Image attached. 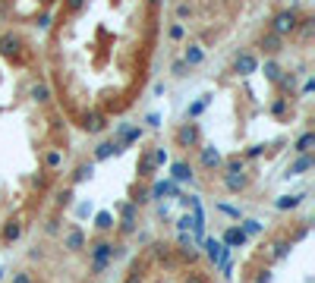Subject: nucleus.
<instances>
[{
    "instance_id": "f257e3e1",
    "label": "nucleus",
    "mask_w": 315,
    "mask_h": 283,
    "mask_svg": "<svg viewBox=\"0 0 315 283\" xmlns=\"http://www.w3.org/2000/svg\"><path fill=\"white\" fill-rule=\"evenodd\" d=\"M120 255V245H114V242H95L91 245V274H101V271H107V264L114 261Z\"/></svg>"
},
{
    "instance_id": "f03ea898",
    "label": "nucleus",
    "mask_w": 315,
    "mask_h": 283,
    "mask_svg": "<svg viewBox=\"0 0 315 283\" xmlns=\"http://www.w3.org/2000/svg\"><path fill=\"white\" fill-rule=\"evenodd\" d=\"M300 29V13L296 10H284V13H277L274 19H271V32L274 35H290V32H296Z\"/></svg>"
},
{
    "instance_id": "7ed1b4c3",
    "label": "nucleus",
    "mask_w": 315,
    "mask_h": 283,
    "mask_svg": "<svg viewBox=\"0 0 315 283\" xmlns=\"http://www.w3.org/2000/svg\"><path fill=\"white\" fill-rule=\"evenodd\" d=\"M0 54L10 57V60H22V38L13 35V32L0 35Z\"/></svg>"
},
{
    "instance_id": "20e7f679",
    "label": "nucleus",
    "mask_w": 315,
    "mask_h": 283,
    "mask_svg": "<svg viewBox=\"0 0 315 283\" xmlns=\"http://www.w3.org/2000/svg\"><path fill=\"white\" fill-rule=\"evenodd\" d=\"M255 69H258V60H255V54L243 50V54H236V57H233V72H236V75H252Z\"/></svg>"
},
{
    "instance_id": "39448f33",
    "label": "nucleus",
    "mask_w": 315,
    "mask_h": 283,
    "mask_svg": "<svg viewBox=\"0 0 315 283\" xmlns=\"http://www.w3.org/2000/svg\"><path fill=\"white\" fill-rule=\"evenodd\" d=\"M196 142H199V126L196 123H186V126L177 129V145L180 148H192Z\"/></svg>"
},
{
    "instance_id": "423d86ee",
    "label": "nucleus",
    "mask_w": 315,
    "mask_h": 283,
    "mask_svg": "<svg viewBox=\"0 0 315 283\" xmlns=\"http://www.w3.org/2000/svg\"><path fill=\"white\" fill-rule=\"evenodd\" d=\"M63 249H69V252H82L85 249V233L79 230V226H72V230L63 236Z\"/></svg>"
},
{
    "instance_id": "0eeeda50",
    "label": "nucleus",
    "mask_w": 315,
    "mask_h": 283,
    "mask_svg": "<svg viewBox=\"0 0 315 283\" xmlns=\"http://www.w3.org/2000/svg\"><path fill=\"white\" fill-rule=\"evenodd\" d=\"M199 161H202L205 170H214V167H221V151L214 145H205V148H202V155H199Z\"/></svg>"
},
{
    "instance_id": "6e6552de",
    "label": "nucleus",
    "mask_w": 315,
    "mask_h": 283,
    "mask_svg": "<svg viewBox=\"0 0 315 283\" xmlns=\"http://www.w3.org/2000/svg\"><path fill=\"white\" fill-rule=\"evenodd\" d=\"M258 47H262L265 54H277V50H281V35L265 32V35H262V41H258Z\"/></svg>"
},
{
    "instance_id": "1a4fd4ad",
    "label": "nucleus",
    "mask_w": 315,
    "mask_h": 283,
    "mask_svg": "<svg viewBox=\"0 0 315 283\" xmlns=\"http://www.w3.org/2000/svg\"><path fill=\"white\" fill-rule=\"evenodd\" d=\"M205 249H208V258H211L214 264H224V258H227V249H224V245H221L217 239H208V242H205Z\"/></svg>"
},
{
    "instance_id": "9d476101",
    "label": "nucleus",
    "mask_w": 315,
    "mask_h": 283,
    "mask_svg": "<svg viewBox=\"0 0 315 283\" xmlns=\"http://www.w3.org/2000/svg\"><path fill=\"white\" fill-rule=\"evenodd\" d=\"M123 151V145H117V142H101L98 148H95V161H104V158H110V155H120Z\"/></svg>"
},
{
    "instance_id": "9b49d317",
    "label": "nucleus",
    "mask_w": 315,
    "mask_h": 283,
    "mask_svg": "<svg viewBox=\"0 0 315 283\" xmlns=\"http://www.w3.org/2000/svg\"><path fill=\"white\" fill-rule=\"evenodd\" d=\"M19 236H22V223L16 220V217L7 220V223H4V242H16Z\"/></svg>"
},
{
    "instance_id": "f8f14e48",
    "label": "nucleus",
    "mask_w": 315,
    "mask_h": 283,
    "mask_svg": "<svg viewBox=\"0 0 315 283\" xmlns=\"http://www.w3.org/2000/svg\"><path fill=\"white\" fill-rule=\"evenodd\" d=\"M309 167H312V155H300V158L287 167V176H300L303 170H309Z\"/></svg>"
},
{
    "instance_id": "ddd939ff",
    "label": "nucleus",
    "mask_w": 315,
    "mask_h": 283,
    "mask_svg": "<svg viewBox=\"0 0 315 283\" xmlns=\"http://www.w3.org/2000/svg\"><path fill=\"white\" fill-rule=\"evenodd\" d=\"M246 239H249V236L239 230V226H230V230L224 233V242H221V245H230V249H233V245H243Z\"/></svg>"
},
{
    "instance_id": "4468645a",
    "label": "nucleus",
    "mask_w": 315,
    "mask_h": 283,
    "mask_svg": "<svg viewBox=\"0 0 315 283\" xmlns=\"http://www.w3.org/2000/svg\"><path fill=\"white\" fill-rule=\"evenodd\" d=\"M171 173H174V183H189V179H192V170H189L186 161H177Z\"/></svg>"
},
{
    "instance_id": "2eb2a0df",
    "label": "nucleus",
    "mask_w": 315,
    "mask_h": 283,
    "mask_svg": "<svg viewBox=\"0 0 315 283\" xmlns=\"http://www.w3.org/2000/svg\"><path fill=\"white\" fill-rule=\"evenodd\" d=\"M88 132H101L107 123H104V117H101V113H85V123H82Z\"/></svg>"
},
{
    "instance_id": "dca6fc26",
    "label": "nucleus",
    "mask_w": 315,
    "mask_h": 283,
    "mask_svg": "<svg viewBox=\"0 0 315 283\" xmlns=\"http://www.w3.org/2000/svg\"><path fill=\"white\" fill-rule=\"evenodd\" d=\"M312 148H315V132H303V136L296 139V151H300V155H309Z\"/></svg>"
},
{
    "instance_id": "f3484780",
    "label": "nucleus",
    "mask_w": 315,
    "mask_h": 283,
    "mask_svg": "<svg viewBox=\"0 0 315 283\" xmlns=\"http://www.w3.org/2000/svg\"><path fill=\"white\" fill-rule=\"evenodd\" d=\"M224 183H227L230 192H243V189H246V176H243V173H227Z\"/></svg>"
},
{
    "instance_id": "a211bd4d",
    "label": "nucleus",
    "mask_w": 315,
    "mask_h": 283,
    "mask_svg": "<svg viewBox=\"0 0 315 283\" xmlns=\"http://www.w3.org/2000/svg\"><path fill=\"white\" fill-rule=\"evenodd\" d=\"M29 94H32V101H38V104H44V101H51V88H47V85H41V82H35Z\"/></svg>"
},
{
    "instance_id": "6ab92c4d",
    "label": "nucleus",
    "mask_w": 315,
    "mask_h": 283,
    "mask_svg": "<svg viewBox=\"0 0 315 283\" xmlns=\"http://www.w3.org/2000/svg\"><path fill=\"white\" fill-rule=\"evenodd\" d=\"M300 201H303V195H281L274 201V208H277V211H290V208H296Z\"/></svg>"
},
{
    "instance_id": "aec40b11",
    "label": "nucleus",
    "mask_w": 315,
    "mask_h": 283,
    "mask_svg": "<svg viewBox=\"0 0 315 283\" xmlns=\"http://www.w3.org/2000/svg\"><path fill=\"white\" fill-rule=\"evenodd\" d=\"M202 57H205V54H202V47L189 44V47H186V57H183V63H186V66H199V63H202Z\"/></svg>"
},
{
    "instance_id": "412c9836",
    "label": "nucleus",
    "mask_w": 315,
    "mask_h": 283,
    "mask_svg": "<svg viewBox=\"0 0 315 283\" xmlns=\"http://www.w3.org/2000/svg\"><path fill=\"white\" fill-rule=\"evenodd\" d=\"M91 173H95V167H91V164H79L76 173H72V183H85V179H91Z\"/></svg>"
},
{
    "instance_id": "4be33fe9",
    "label": "nucleus",
    "mask_w": 315,
    "mask_h": 283,
    "mask_svg": "<svg viewBox=\"0 0 315 283\" xmlns=\"http://www.w3.org/2000/svg\"><path fill=\"white\" fill-rule=\"evenodd\" d=\"M136 170H139V176H152V173H155V161H152V151H148V155H145V158L139 161V167H136Z\"/></svg>"
},
{
    "instance_id": "5701e85b",
    "label": "nucleus",
    "mask_w": 315,
    "mask_h": 283,
    "mask_svg": "<svg viewBox=\"0 0 315 283\" xmlns=\"http://www.w3.org/2000/svg\"><path fill=\"white\" fill-rule=\"evenodd\" d=\"M60 164H63V155H60L57 148H54V151H47V155H44V167H47V170H57Z\"/></svg>"
},
{
    "instance_id": "b1692460",
    "label": "nucleus",
    "mask_w": 315,
    "mask_h": 283,
    "mask_svg": "<svg viewBox=\"0 0 315 283\" xmlns=\"http://www.w3.org/2000/svg\"><path fill=\"white\" fill-rule=\"evenodd\" d=\"M243 170H246V158H239V155L227 158V173H243Z\"/></svg>"
},
{
    "instance_id": "393cba45",
    "label": "nucleus",
    "mask_w": 315,
    "mask_h": 283,
    "mask_svg": "<svg viewBox=\"0 0 315 283\" xmlns=\"http://www.w3.org/2000/svg\"><path fill=\"white\" fill-rule=\"evenodd\" d=\"M177 192V186L174 183H158L155 189H152V198H161V195H174Z\"/></svg>"
},
{
    "instance_id": "a878e982",
    "label": "nucleus",
    "mask_w": 315,
    "mask_h": 283,
    "mask_svg": "<svg viewBox=\"0 0 315 283\" xmlns=\"http://www.w3.org/2000/svg\"><path fill=\"white\" fill-rule=\"evenodd\" d=\"M95 223H98V230H114V214H107V211H101L98 217H95Z\"/></svg>"
},
{
    "instance_id": "bb28decb",
    "label": "nucleus",
    "mask_w": 315,
    "mask_h": 283,
    "mask_svg": "<svg viewBox=\"0 0 315 283\" xmlns=\"http://www.w3.org/2000/svg\"><path fill=\"white\" fill-rule=\"evenodd\" d=\"M265 75H268L271 82H277V79H281V66H277L274 60H268V63H265Z\"/></svg>"
},
{
    "instance_id": "cd10ccee",
    "label": "nucleus",
    "mask_w": 315,
    "mask_h": 283,
    "mask_svg": "<svg viewBox=\"0 0 315 283\" xmlns=\"http://www.w3.org/2000/svg\"><path fill=\"white\" fill-rule=\"evenodd\" d=\"M239 230H243L246 236H255L258 230H262V223H258V220H243V226H239Z\"/></svg>"
},
{
    "instance_id": "c85d7f7f",
    "label": "nucleus",
    "mask_w": 315,
    "mask_h": 283,
    "mask_svg": "<svg viewBox=\"0 0 315 283\" xmlns=\"http://www.w3.org/2000/svg\"><path fill=\"white\" fill-rule=\"evenodd\" d=\"M271 249H274V252H271L274 258H284V255H287V249H290V242H284V239H277V242L271 245Z\"/></svg>"
},
{
    "instance_id": "c756f323",
    "label": "nucleus",
    "mask_w": 315,
    "mask_h": 283,
    "mask_svg": "<svg viewBox=\"0 0 315 283\" xmlns=\"http://www.w3.org/2000/svg\"><path fill=\"white\" fill-rule=\"evenodd\" d=\"M208 101H211V98H208V94H205V98H202V101H196V104L189 107V117H199V113H202V110H205V107H208Z\"/></svg>"
},
{
    "instance_id": "7c9ffc66",
    "label": "nucleus",
    "mask_w": 315,
    "mask_h": 283,
    "mask_svg": "<svg viewBox=\"0 0 315 283\" xmlns=\"http://www.w3.org/2000/svg\"><path fill=\"white\" fill-rule=\"evenodd\" d=\"M120 214L123 220H136V204H120Z\"/></svg>"
},
{
    "instance_id": "2f4dec72",
    "label": "nucleus",
    "mask_w": 315,
    "mask_h": 283,
    "mask_svg": "<svg viewBox=\"0 0 315 283\" xmlns=\"http://www.w3.org/2000/svg\"><path fill=\"white\" fill-rule=\"evenodd\" d=\"M152 161H155V167H158V164H167V151H164V148H155V151H152Z\"/></svg>"
},
{
    "instance_id": "473e14b6",
    "label": "nucleus",
    "mask_w": 315,
    "mask_h": 283,
    "mask_svg": "<svg viewBox=\"0 0 315 283\" xmlns=\"http://www.w3.org/2000/svg\"><path fill=\"white\" fill-rule=\"evenodd\" d=\"M63 7H66V13H79V10L85 7V0H66Z\"/></svg>"
},
{
    "instance_id": "72a5a7b5",
    "label": "nucleus",
    "mask_w": 315,
    "mask_h": 283,
    "mask_svg": "<svg viewBox=\"0 0 315 283\" xmlns=\"http://www.w3.org/2000/svg\"><path fill=\"white\" fill-rule=\"evenodd\" d=\"M123 283H145V280H142V271H139V268H133V271L126 274V280H123Z\"/></svg>"
},
{
    "instance_id": "f704fd0d",
    "label": "nucleus",
    "mask_w": 315,
    "mask_h": 283,
    "mask_svg": "<svg viewBox=\"0 0 315 283\" xmlns=\"http://www.w3.org/2000/svg\"><path fill=\"white\" fill-rule=\"evenodd\" d=\"M284 110H287V98H277V101L271 104V113H277V117H281Z\"/></svg>"
},
{
    "instance_id": "c9c22d12",
    "label": "nucleus",
    "mask_w": 315,
    "mask_h": 283,
    "mask_svg": "<svg viewBox=\"0 0 315 283\" xmlns=\"http://www.w3.org/2000/svg\"><path fill=\"white\" fill-rule=\"evenodd\" d=\"M277 85H281V88H293V85H296V75H293V72H290V75H281Z\"/></svg>"
},
{
    "instance_id": "e433bc0d",
    "label": "nucleus",
    "mask_w": 315,
    "mask_h": 283,
    "mask_svg": "<svg viewBox=\"0 0 315 283\" xmlns=\"http://www.w3.org/2000/svg\"><path fill=\"white\" fill-rule=\"evenodd\" d=\"M13 283H32L29 271H19V274H13Z\"/></svg>"
},
{
    "instance_id": "4c0bfd02",
    "label": "nucleus",
    "mask_w": 315,
    "mask_h": 283,
    "mask_svg": "<svg viewBox=\"0 0 315 283\" xmlns=\"http://www.w3.org/2000/svg\"><path fill=\"white\" fill-rule=\"evenodd\" d=\"M183 283H208V280L202 277V274H196V271H192V274H186V280H183Z\"/></svg>"
},
{
    "instance_id": "58836bf2",
    "label": "nucleus",
    "mask_w": 315,
    "mask_h": 283,
    "mask_svg": "<svg viewBox=\"0 0 315 283\" xmlns=\"http://www.w3.org/2000/svg\"><path fill=\"white\" fill-rule=\"evenodd\" d=\"M189 13H192V7H189V4H180V7H177V16H180V19H186Z\"/></svg>"
},
{
    "instance_id": "ea45409f",
    "label": "nucleus",
    "mask_w": 315,
    "mask_h": 283,
    "mask_svg": "<svg viewBox=\"0 0 315 283\" xmlns=\"http://www.w3.org/2000/svg\"><path fill=\"white\" fill-rule=\"evenodd\" d=\"M120 230L123 233H133L136 230V220H120Z\"/></svg>"
},
{
    "instance_id": "a19ab883",
    "label": "nucleus",
    "mask_w": 315,
    "mask_h": 283,
    "mask_svg": "<svg viewBox=\"0 0 315 283\" xmlns=\"http://www.w3.org/2000/svg\"><path fill=\"white\" fill-rule=\"evenodd\" d=\"M262 151H265V145H252V148L246 151V158H258V155H262Z\"/></svg>"
},
{
    "instance_id": "79ce46f5",
    "label": "nucleus",
    "mask_w": 315,
    "mask_h": 283,
    "mask_svg": "<svg viewBox=\"0 0 315 283\" xmlns=\"http://www.w3.org/2000/svg\"><path fill=\"white\" fill-rule=\"evenodd\" d=\"M171 38H174V41H180V38H183V25H171Z\"/></svg>"
},
{
    "instance_id": "37998d69",
    "label": "nucleus",
    "mask_w": 315,
    "mask_h": 283,
    "mask_svg": "<svg viewBox=\"0 0 315 283\" xmlns=\"http://www.w3.org/2000/svg\"><path fill=\"white\" fill-rule=\"evenodd\" d=\"M174 72H177V75H183V72H186V63L177 60V63H174Z\"/></svg>"
},
{
    "instance_id": "c03bdc74",
    "label": "nucleus",
    "mask_w": 315,
    "mask_h": 283,
    "mask_svg": "<svg viewBox=\"0 0 315 283\" xmlns=\"http://www.w3.org/2000/svg\"><path fill=\"white\" fill-rule=\"evenodd\" d=\"M69 198H72V189H66V192H60V204H69Z\"/></svg>"
},
{
    "instance_id": "a18cd8bd",
    "label": "nucleus",
    "mask_w": 315,
    "mask_h": 283,
    "mask_svg": "<svg viewBox=\"0 0 315 283\" xmlns=\"http://www.w3.org/2000/svg\"><path fill=\"white\" fill-rule=\"evenodd\" d=\"M148 126H161V117H158V113H148Z\"/></svg>"
},
{
    "instance_id": "49530a36",
    "label": "nucleus",
    "mask_w": 315,
    "mask_h": 283,
    "mask_svg": "<svg viewBox=\"0 0 315 283\" xmlns=\"http://www.w3.org/2000/svg\"><path fill=\"white\" fill-rule=\"evenodd\" d=\"M255 283H271V274H268V271H262V274H258V280H255Z\"/></svg>"
},
{
    "instance_id": "de8ad7c7",
    "label": "nucleus",
    "mask_w": 315,
    "mask_h": 283,
    "mask_svg": "<svg viewBox=\"0 0 315 283\" xmlns=\"http://www.w3.org/2000/svg\"><path fill=\"white\" fill-rule=\"evenodd\" d=\"M161 4V0H148V7H158Z\"/></svg>"
}]
</instances>
